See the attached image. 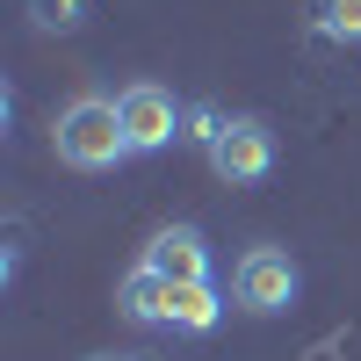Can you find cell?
Returning <instances> with one entry per match:
<instances>
[{"label": "cell", "instance_id": "1", "mask_svg": "<svg viewBox=\"0 0 361 361\" xmlns=\"http://www.w3.org/2000/svg\"><path fill=\"white\" fill-rule=\"evenodd\" d=\"M58 159L80 166V173H109L116 159H130V137H123V109L102 102V94H80L66 116H58Z\"/></svg>", "mask_w": 361, "mask_h": 361}, {"label": "cell", "instance_id": "2", "mask_svg": "<svg viewBox=\"0 0 361 361\" xmlns=\"http://www.w3.org/2000/svg\"><path fill=\"white\" fill-rule=\"evenodd\" d=\"M296 289H304V275H296V260L275 253V246H253L246 260L231 267V304L253 311V318H282L296 304Z\"/></svg>", "mask_w": 361, "mask_h": 361}, {"label": "cell", "instance_id": "3", "mask_svg": "<svg viewBox=\"0 0 361 361\" xmlns=\"http://www.w3.org/2000/svg\"><path fill=\"white\" fill-rule=\"evenodd\" d=\"M209 166H217L224 188H253V180L275 173V130L260 116H224V130L209 137Z\"/></svg>", "mask_w": 361, "mask_h": 361}, {"label": "cell", "instance_id": "4", "mask_svg": "<svg viewBox=\"0 0 361 361\" xmlns=\"http://www.w3.org/2000/svg\"><path fill=\"white\" fill-rule=\"evenodd\" d=\"M116 109H123V137H130V152H166V145L180 137V109H173L166 87H152V80L123 87V94H116Z\"/></svg>", "mask_w": 361, "mask_h": 361}, {"label": "cell", "instance_id": "5", "mask_svg": "<svg viewBox=\"0 0 361 361\" xmlns=\"http://www.w3.org/2000/svg\"><path fill=\"white\" fill-rule=\"evenodd\" d=\"M137 267H152L166 282H209V246H202L195 224H166V231H152V246H145Z\"/></svg>", "mask_w": 361, "mask_h": 361}, {"label": "cell", "instance_id": "6", "mask_svg": "<svg viewBox=\"0 0 361 361\" xmlns=\"http://www.w3.org/2000/svg\"><path fill=\"white\" fill-rule=\"evenodd\" d=\"M166 296H173L166 275H152V267H130L123 289H116V311H123L130 325H166Z\"/></svg>", "mask_w": 361, "mask_h": 361}, {"label": "cell", "instance_id": "7", "mask_svg": "<svg viewBox=\"0 0 361 361\" xmlns=\"http://www.w3.org/2000/svg\"><path fill=\"white\" fill-rule=\"evenodd\" d=\"M217 318H224V296L209 289V282H173V296H166V325H180V333H209Z\"/></svg>", "mask_w": 361, "mask_h": 361}, {"label": "cell", "instance_id": "8", "mask_svg": "<svg viewBox=\"0 0 361 361\" xmlns=\"http://www.w3.org/2000/svg\"><path fill=\"white\" fill-rule=\"evenodd\" d=\"M311 29L333 44H361V0H311Z\"/></svg>", "mask_w": 361, "mask_h": 361}, {"label": "cell", "instance_id": "9", "mask_svg": "<svg viewBox=\"0 0 361 361\" xmlns=\"http://www.w3.org/2000/svg\"><path fill=\"white\" fill-rule=\"evenodd\" d=\"M29 22H37L44 37H66V29L87 22V0H29Z\"/></svg>", "mask_w": 361, "mask_h": 361}]
</instances>
